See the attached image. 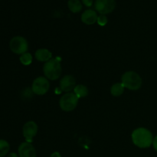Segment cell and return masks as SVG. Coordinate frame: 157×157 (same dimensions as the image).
Segmentation results:
<instances>
[{"label": "cell", "mask_w": 157, "mask_h": 157, "mask_svg": "<svg viewBox=\"0 0 157 157\" xmlns=\"http://www.w3.org/2000/svg\"><path fill=\"white\" fill-rule=\"evenodd\" d=\"M98 14L94 10L87 9L84 11L81 15V21L86 25H94L98 21Z\"/></svg>", "instance_id": "cell-11"}, {"label": "cell", "mask_w": 157, "mask_h": 157, "mask_svg": "<svg viewBox=\"0 0 157 157\" xmlns=\"http://www.w3.org/2000/svg\"><path fill=\"white\" fill-rule=\"evenodd\" d=\"M9 48L13 53L16 55H22L26 53L29 49V44L27 40L21 36H15L11 39L9 42Z\"/></svg>", "instance_id": "cell-5"}, {"label": "cell", "mask_w": 157, "mask_h": 157, "mask_svg": "<svg viewBox=\"0 0 157 157\" xmlns=\"http://www.w3.org/2000/svg\"><path fill=\"white\" fill-rule=\"evenodd\" d=\"M7 157H19V156H18V154L15 153H11L8 155Z\"/></svg>", "instance_id": "cell-22"}, {"label": "cell", "mask_w": 157, "mask_h": 157, "mask_svg": "<svg viewBox=\"0 0 157 157\" xmlns=\"http://www.w3.org/2000/svg\"><path fill=\"white\" fill-rule=\"evenodd\" d=\"M98 24L101 26H104L107 25L108 19H107V16L105 15H101L98 16Z\"/></svg>", "instance_id": "cell-18"}, {"label": "cell", "mask_w": 157, "mask_h": 157, "mask_svg": "<svg viewBox=\"0 0 157 157\" xmlns=\"http://www.w3.org/2000/svg\"><path fill=\"white\" fill-rule=\"evenodd\" d=\"M43 72L46 78L52 81L58 79L61 75V65L57 58H52L47 61L43 67Z\"/></svg>", "instance_id": "cell-2"}, {"label": "cell", "mask_w": 157, "mask_h": 157, "mask_svg": "<svg viewBox=\"0 0 157 157\" xmlns=\"http://www.w3.org/2000/svg\"><path fill=\"white\" fill-rule=\"evenodd\" d=\"M10 150V145L5 140H0V157H3L9 153Z\"/></svg>", "instance_id": "cell-16"}, {"label": "cell", "mask_w": 157, "mask_h": 157, "mask_svg": "<svg viewBox=\"0 0 157 157\" xmlns=\"http://www.w3.org/2000/svg\"><path fill=\"white\" fill-rule=\"evenodd\" d=\"M23 136L28 142L32 140L38 133V125L35 121H28L23 127Z\"/></svg>", "instance_id": "cell-8"}, {"label": "cell", "mask_w": 157, "mask_h": 157, "mask_svg": "<svg viewBox=\"0 0 157 157\" xmlns=\"http://www.w3.org/2000/svg\"><path fill=\"white\" fill-rule=\"evenodd\" d=\"M76 87V81L71 75H66L60 81V87L63 91L69 93Z\"/></svg>", "instance_id": "cell-10"}, {"label": "cell", "mask_w": 157, "mask_h": 157, "mask_svg": "<svg viewBox=\"0 0 157 157\" xmlns=\"http://www.w3.org/2000/svg\"><path fill=\"white\" fill-rule=\"evenodd\" d=\"M78 98L75 93H66L61 98L59 101L60 107L62 110L66 112L72 111L78 105Z\"/></svg>", "instance_id": "cell-4"}, {"label": "cell", "mask_w": 157, "mask_h": 157, "mask_svg": "<svg viewBox=\"0 0 157 157\" xmlns=\"http://www.w3.org/2000/svg\"><path fill=\"white\" fill-rule=\"evenodd\" d=\"M50 157H61V156L58 152H55V153H53L51 155Z\"/></svg>", "instance_id": "cell-21"}, {"label": "cell", "mask_w": 157, "mask_h": 157, "mask_svg": "<svg viewBox=\"0 0 157 157\" xmlns=\"http://www.w3.org/2000/svg\"><path fill=\"white\" fill-rule=\"evenodd\" d=\"M20 61L23 65H29L32 61V56L30 53H24L20 56Z\"/></svg>", "instance_id": "cell-17"}, {"label": "cell", "mask_w": 157, "mask_h": 157, "mask_svg": "<svg viewBox=\"0 0 157 157\" xmlns=\"http://www.w3.org/2000/svg\"><path fill=\"white\" fill-rule=\"evenodd\" d=\"M122 84L126 88L131 90H136L142 85V78L136 72L127 71L121 77Z\"/></svg>", "instance_id": "cell-3"}, {"label": "cell", "mask_w": 157, "mask_h": 157, "mask_svg": "<svg viewBox=\"0 0 157 157\" xmlns=\"http://www.w3.org/2000/svg\"><path fill=\"white\" fill-rule=\"evenodd\" d=\"M74 93L75 94L77 97L79 98H85L88 95V89L86 87L85 85H83V84H78L76 85V87L74 89Z\"/></svg>", "instance_id": "cell-14"}, {"label": "cell", "mask_w": 157, "mask_h": 157, "mask_svg": "<svg viewBox=\"0 0 157 157\" xmlns=\"http://www.w3.org/2000/svg\"><path fill=\"white\" fill-rule=\"evenodd\" d=\"M82 2L87 7H90L93 5V0H82Z\"/></svg>", "instance_id": "cell-19"}, {"label": "cell", "mask_w": 157, "mask_h": 157, "mask_svg": "<svg viewBox=\"0 0 157 157\" xmlns=\"http://www.w3.org/2000/svg\"><path fill=\"white\" fill-rule=\"evenodd\" d=\"M35 58L41 62H47L52 58V52L45 48H40L35 52Z\"/></svg>", "instance_id": "cell-12"}, {"label": "cell", "mask_w": 157, "mask_h": 157, "mask_svg": "<svg viewBox=\"0 0 157 157\" xmlns=\"http://www.w3.org/2000/svg\"><path fill=\"white\" fill-rule=\"evenodd\" d=\"M19 157H36V151L35 147L29 142H24L18 147Z\"/></svg>", "instance_id": "cell-9"}, {"label": "cell", "mask_w": 157, "mask_h": 157, "mask_svg": "<svg viewBox=\"0 0 157 157\" xmlns=\"http://www.w3.org/2000/svg\"><path fill=\"white\" fill-rule=\"evenodd\" d=\"M95 9L101 15L111 13L116 8L115 0H96L94 3Z\"/></svg>", "instance_id": "cell-7"}, {"label": "cell", "mask_w": 157, "mask_h": 157, "mask_svg": "<svg viewBox=\"0 0 157 157\" xmlns=\"http://www.w3.org/2000/svg\"><path fill=\"white\" fill-rule=\"evenodd\" d=\"M50 84L48 78L44 77H38L34 80L32 83V90L34 94L37 95H44L48 91Z\"/></svg>", "instance_id": "cell-6"}, {"label": "cell", "mask_w": 157, "mask_h": 157, "mask_svg": "<svg viewBox=\"0 0 157 157\" xmlns=\"http://www.w3.org/2000/svg\"><path fill=\"white\" fill-rule=\"evenodd\" d=\"M153 147H154V149L156 150V151L157 152V136L154 138V139H153Z\"/></svg>", "instance_id": "cell-20"}, {"label": "cell", "mask_w": 157, "mask_h": 157, "mask_svg": "<svg viewBox=\"0 0 157 157\" xmlns=\"http://www.w3.org/2000/svg\"><path fill=\"white\" fill-rule=\"evenodd\" d=\"M132 141L139 148H148L153 144V136L151 132L144 127H140L132 133Z\"/></svg>", "instance_id": "cell-1"}, {"label": "cell", "mask_w": 157, "mask_h": 157, "mask_svg": "<svg viewBox=\"0 0 157 157\" xmlns=\"http://www.w3.org/2000/svg\"><path fill=\"white\" fill-rule=\"evenodd\" d=\"M67 6L70 11L73 13H78L82 10V4L79 0H69L67 2Z\"/></svg>", "instance_id": "cell-13"}, {"label": "cell", "mask_w": 157, "mask_h": 157, "mask_svg": "<svg viewBox=\"0 0 157 157\" xmlns=\"http://www.w3.org/2000/svg\"><path fill=\"white\" fill-rule=\"evenodd\" d=\"M124 89H125V87L122 83H116V84H113L110 88V93L113 96L119 97L124 93Z\"/></svg>", "instance_id": "cell-15"}]
</instances>
